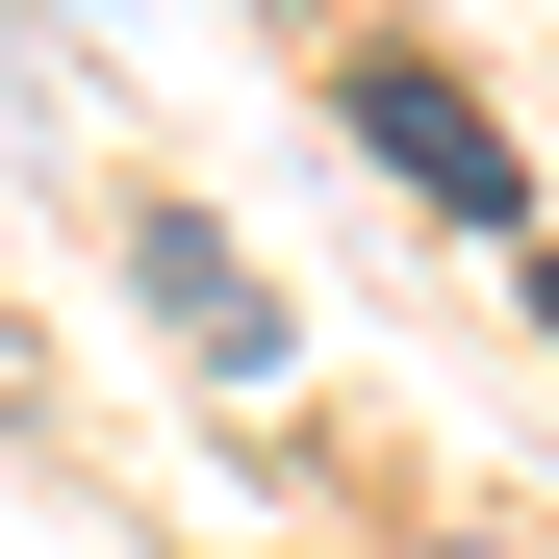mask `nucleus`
Here are the masks:
<instances>
[{"label":"nucleus","instance_id":"f257e3e1","mask_svg":"<svg viewBox=\"0 0 559 559\" xmlns=\"http://www.w3.org/2000/svg\"><path fill=\"white\" fill-rule=\"evenodd\" d=\"M356 153H382V178H407V204H457V229H509V128H484V103H457V76H432V51H356Z\"/></svg>","mask_w":559,"mask_h":559},{"label":"nucleus","instance_id":"7ed1b4c3","mask_svg":"<svg viewBox=\"0 0 559 559\" xmlns=\"http://www.w3.org/2000/svg\"><path fill=\"white\" fill-rule=\"evenodd\" d=\"M534 331H559V254H534Z\"/></svg>","mask_w":559,"mask_h":559},{"label":"nucleus","instance_id":"f03ea898","mask_svg":"<svg viewBox=\"0 0 559 559\" xmlns=\"http://www.w3.org/2000/svg\"><path fill=\"white\" fill-rule=\"evenodd\" d=\"M153 306L204 331L229 382H280V306H254V254H229V229H178V204H153Z\"/></svg>","mask_w":559,"mask_h":559}]
</instances>
